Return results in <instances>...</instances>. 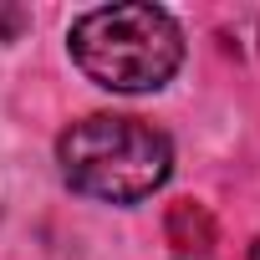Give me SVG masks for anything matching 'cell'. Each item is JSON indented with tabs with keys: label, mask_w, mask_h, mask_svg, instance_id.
Masks as SVG:
<instances>
[{
	"label": "cell",
	"mask_w": 260,
	"mask_h": 260,
	"mask_svg": "<svg viewBox=\"0 0 260 260\" xmlns=\"http://www.w3.org/2000/svg\"><path fill=\"white\" fill-rule=\"evenodd\" d=\"M26 26V16L16 6H0V41H16V31Z\"/></svg>",
	"instance_id": "cell-4"
},
{
	"label": "cell",
	"mask_w": 260,
	"mask_h": 260,
	"mask_svg": "<svg viewBox=\"0 0 260 260\" xmlns=\"http://www.w3.org/2000/svg\"><path fill=\"white\" fill-rule=\"evenodd\" d=\"M72 61L107 92H158L184 61V36L158 6H102L72 21Z\"/></svg>",
	"instance_id": "cell-2"
},
{
	"label": "cell",
	"mask_w": 260,
	"mask_h": 260,
	"mask_svg": "<svg viewBox=\"0 0 260 260\" xmlns=\"http://www.w3.org/2000/svg\"><path fill=\"white\" fill-rule=\"evenodd\" d=\"M169 240H174L179 250H209V245H214V224H209V214H204L194 199H184V204H174V214H169Z\"/></svg>",
	"instance_id": "cell-3"
},
{
	"label": "cell",
	"mask_w": 260,
	"mask_h": 260,
	"mask_svg": "<svg viewBox=\"0 0 260 260\" xmlns=\"http://www.w3.org/2000/svg\"><path fill=\"white\" fill-rule=\"evenodd\" d=\"M61 174L77 194L102 199V204H138L158 194L174 174V148L143 117H117V112H92L72 122L56 143Z\"/></svg>",
	"instance_id": "cell-1"
},
{
	"label": "cell",
	"mask_w": 260,
	"mask_h": 260,
	"mask_svg": "<svg viewBox=\"0 0 260 260\" xmlns=\"http://www.w3.org/2000/svg\"><path fill=\"white\" fill-rule=\"evenodd\" d=\"M250 260H260V240H250Z\"/></svg>",
	"instance_id": "cell-5"
}]
</instances>
